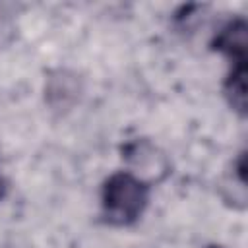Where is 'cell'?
Instances as JSON below:
<instances>
[{"label": "cell", "mask_w": 248, "mask_h": 248, "mask_svg": "<svg viewBox=\"0 0 248 248\" xmlns=\"http://www.w3.org/2000/svg\"><path fill=\"white\" fill-rule=\"evenodd\" d=\"M211 248H219V246H211Z\"/></svg>", "instance_id": "5b68a950"}, {"label": "cell", "mask_w": 248, "mask_h": 248, "mask_svg": "<svg viewBox=\"0 0 248 248\" xmlns=\"http://www.w3.org/2000/svg\"><path fill=\"white\" fill-rule=\"evenodd\" d=\"M4 194H6V180H4V176L0 174V200L4 198Z\"/></svg>", "instance_id": "277c9868"}, {"label": "cell", "mask_w": 248, "mask_h": 248, "mask_svg": "<svg viewBox=\"0 0 248 248\" xmlns=\"http://www.w3.org/2000/svg\"><path fill=\"white\" fill-rule=\"evenodd\" d=\"M227 95L238 110H244L246 107V62L234 64L227 79Z\"/></svg>", "instance_id": "3957f363"}, {"label": "cell", "mask_w": 248, "mask_h": 248, "mask_svg": "<svg viewBox=\"0 0 248 248\" xmlns=\"http://www.w3.org/2000/svg\"><path fill=\"white\" fill-rule=\"evenodd\" d=\"M217 50L229 54L234 64L246 62V23L244 19L231 21L215 39Z\"/></svg>", "instance_id": "7a4b0ae2"}, {"label": "cell", "mask_w": 248, "mask_h": 248, "mask_svg": "<svg viewBox=\"0 0 248 248\" xmlns=\"http://www.w3.org/2000/svg\"><path fill=\"white\" fill-rule=\"evenodd\" d=\"M147 205V186L128 174L116 172L103 186V211L110 223L130 225Z\"/></svg>", "instance_id": "6da1fadb"}]
</instances>
